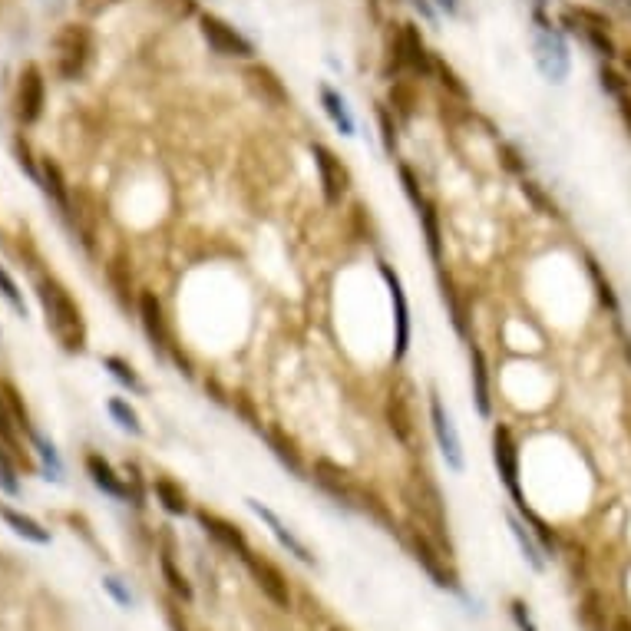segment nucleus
Returning <instances> with one entry per match:
<instances>
[{
  "label": "nucleus",
  "mask_w": 631,
  "mask_h": 631,
  "mask_svg": "<svg viewBox=\"0 0 631 631\" xmlns=\"http://www.w3.org/2000/svg\"><path fill=\"white\" fill-rule=\"evenodd\" d=\"M37 298L43 308V318H47L50 334L57 337V344L67 354H83L86 347V321L80 304L73 301V295L63 288L60 278L53 275H40L37 278Z\"/></svg>",
  "instance_id": "1"
},
{
  "label": "nucleus",
  "mask_w": 631,
  "mask_h": 631,
  "mask_svg": "<svg viewBox=\"0 0 631 631\" xmlns=\"http://www.w3.org/2000/svg\"><path fill=\"white\" fill-rule=\"evenodd\" d=\"M34 423H30V413L24 407V400H20L17 387L10 384V380H0V443H4V450L14 456L17 463H24L27 470H34V463H30V453L24 440L34 437Z\"/></svg>",
  "instance_id": "2"
},
{
  "label": "nucleus",
  "mask_w": 631,
  "mask_h": 631,
  "mask_svg": "<svg viewBox=\"0 0 631 631\" xmlns=\"http://www.w3.org/2000/svg\"><path fill=\"white\" fill-rule=\"evenodd\" d=\"M96 53L93 30L86 24H63L53 37V67L60 80H80Z\"/></svg>",
  "instance_id": "3"
},
{
  "label": "nucleus",
  "mask_w": 631,
  "mask_h": 631,
  "mask_svg": "<svg viewBox=\"0 0 631 631\" xmlns=\"http://www.w3.org/2000/svg\"><path fill=\"white\" fill-rule=\"evenodd\" d=\"M532 53H536V67L546 76L549 83H565L569 76V47H565V37L559 27H552V20H546L542 10L532 14Z\"/></svg>",
  "instance_id": "4"
},
{
  "label": "nucleus",
  "mask_w": 631,
  "mask_h": 631,
  "mask_svg": "<svg viewBox=\"0 0 631 631\" xmlns=\"http://www.w3.org/2000/svg\"><path fill=\"white\" fill-rule=\"evenodd\" d=\"M314 483H318L331 499H337L341 506H351V509H361V513H374L377 519H387L384 506H380L371 493H364V489L354 483V476L331 460L314 463Z\"/></svg>",
  "instance_id": "5"
},
{
  "label": "nucleus",
  "mask_w": 631,
  "mask_h": 631,
  "mask_svg": "<svg viewBox=\"0 0 631 631\" xmlns=\"http://www.w3.org/2000/svg\"><path fill=\"white\" fill-rule=\"evenodd\" d=\"M404 539L413 552V559L420 562V569L433 579V585H440V589H456V572L450 569V552H446L427 529L410 519L404 529Z\"/></svg>",
  "instance_id": "6"
},
{
  "label": "nucleus",
  "mask_w": 631,
  "mask_h": 631,
  "mask_svg": "<svg viewBox=\"0 0 631 631\" xmlns=\"http://www.w3.org/2000/svg\"><path fill=\"white\" fill-rule=\"evenodd\" d=\"M407 503H410V519L430 532L440 546L450 552V532H446V513H443V499L437 493V486L427 480H413L404 489Z\"/></svg>",
  "instance_id": "7"
},
{
  "label": "nucleus",
  "mask_w": 631,
  "mask_h": 631,
  "mask_svg": "<svg viewBox=\"0 0 631 631\" xmlns=\"http://www.w3.org/2000/svg\"><path fill=\"white\" fill-rule=\"evenodd\" d=\"M199 30H202V40L209 43V50L219 53L225 60H252L255 57V43L222 17L199 14Z\"/></svg>",
  "instance_id": "8"
},
{
  "label": "nucleus",
  "mask_w": 631,
  "mask_h": 631,
  "mask_svg": "<svg viewBox=\"0 0 631 631\" xmlns=\"http://www.w3.org/2000/svg\"><path fill=\"white\" fill-rule=\"evenodd\" d=\"M562 24H565V30H569V34L582 37L585 43H589V47L598 53V57L612 60L615 53H618L612 34H608V17L598 14V10L569 7V10H565V17H562Z\"/></svg>",
  "instance_id": "9"
},
{
  "label": "nucleus",
  "mask_w": 631,
  "mask_h": 631,
  "mask_svg": "<svg viewBox=\"0 0 631 631\" xmlns=\"http://www.w3.org/2000/svg\"><path fill=\"white\" fill-rule=\"evenodd\" d=\"M493 463H496L499 476H503L516 509L526 506V496H522V489H519V443L506 423H496L493 427Z\"/></svg>",
  "instance_id": "10"
},
{
  "label": "nucleus",
  "mask_w": 631,
  "mask_h": 631,
  "mask_svg": "<svg viewBox=\"0 0 631 631\" xmlns=\"http://www.w3.org/2000/svg\"><path fill=\"white\" fill-rule=\"evenodd\" d=\"M139 321H143V331H146V337L152 341V351H159L162 357L172 354V357H176V364H186V357H182L176 351V344H172L169 321H166V314H162V304H159L156 295H152V291H139Z\"/></svg>",
  "instance_id": "11"
},
{
  "label": "nucleus",
  "mask_w": 631,
  "mask_h": 631,
  "mask_svg": "<svg viewBox=\"0 0 631 631\" xmlns=\"http://www.w3.org/2000/svg\"><path fill=\"white\" fill-rule=\"evenodd\" d=\"M311 156H314V166H318L324 202H328V205H341L347 189H351V172H347L344 162L337 159L324 143H314L311 146Z\"/></svg>",
  "instance_id": "12"
},
{
  "label": "nucleus",
  "mask_w": 631,
  "mask_h": 631,
  "mask_svg": "<svg viewBox=\"0 0 631 631\" xmlns=\"http://www.w3.org/2000/svg\"><path fill=\"white\" fill-rule=\"evenodd\" d=\"M430 427H433V437H437V446H440L446 466H450L453 473H460L466 466L463 463V443H460V433H456L453 417L446 413L437 390H430Z\"/></svg>",
  "instance_id": "13"
},
{
  "label": "nucleus",
  "mask_w": 631,
  "mask_h": 631,
  "mask_svg": "<svg viewBox=\"0 0 631 631\" xmlns=\"http://www.w3.org/2000/svg\"><path fill=\"white\" fill-rule=\"evenodd\" d=\"M43 103H47V80H43V70L37 63H27L17 80V119L24 126H34L43 116Z\"/></svg>",
  "instance_id": "14"
},
{
  "label": "nucleus",
  "mask_w": 631,
  "mask_h": 631,
  "mask_svg": "<svg viewBox=\"0 0 631 631\" xmlns=\"http://www.w3.org/2000/svg\"><path fill=\"white\" fill-rule=\"evenodd\" d=\"M245 565H248V572H252V579H255V585L261 589V595H265L271 605L291 608L288 579L281 575V569H278L275 562L265 559V556H258V552H248V556H245Z\"/></svg>",
  "instance_id": "15"
},
{
  "label": "nucleus",
  "mask_w": 631,
  "mask_h": 631,
  "mask_svg": "<svg viewBox=\"0 0 631 631\" xmlns=\"http://www.w3.org/2000/svg\"><path fill=\"white\" fill-rule=\"evenodd\" d=\"M380 278L387 281L390 301H394V321H397L394 357H397V361H404L407 351H410V304H407V291H404V281H400V275L390 265H380Z\"/></svg>",
  "instance_id": "16"
},
{
  "label": "nucleus",
  "mask_w": 631,
  "mask_h": 631,
  "mask_svg": "<svg viewBox=\"0 0 631 631\" xmlns=\"http://www.w3.org/2000/svg\"><path fill=\"white\" fill-rule=\"evenodd\" d=\"M394 53H397V63H404V67H410L413 73L420 76H430L433 73V53L430 47L423 43L420 30L413 24H404L397 34V43H394Z\"/></svg>",
  "instance_id": "17"
},
{
  "label": "nucleus",
  "mask_w": 631,
  "mask_h": 631,
  "mask_svg": "<svg viewBox=\"0 0 631 631\" xmlns=\"http://www.w3.org/2000/svg\"><path fill=\"white\" fill-rule=\"evenodd\" d=\"M384 417H387L390 433H394V440H400L404 446H413V437H417V423H413V404H410V397H407L404 387H394L387 394Z\"/></svg>",
  "instance_id": "18"
},
{
  "label": "nucleus",
  "mask_w": 631,
  "mask_h": 631,
  "mask_svg": "<svg viewBox=\"0 0 631 631\" xmlns=\"http://www.w3.org/2000/svg\"><path fill=\"white\" fill-rule=\"evenodd\" d=\"M245 503H248V509H252V513L261 519V522H265V526H268V532H271V536H275L278 542H281V549H288V556H295L298 562H304V565H314V556H311V549L308 546H304V542L295 536V532H291L288 526H285V522H281L275 513H271V509L268 506H261L258 503V499H245Z\"/></svg>",
  "instance_id": "19"
},
{
  "label": "nucleus",
  "mask_w": 631,
  "mask_h": 631,
  "mask_svg": "<svg viewBox=\"0 0 631 631\" xmlns=\"http://www.w3.org/2000/svg\"><path fill=\"white\" fill-rule=\"evenodd\" d=\"M195 519H199V526L205 529V536L209 539H215L219 542V546H225L228 552H235V556H248V539H245V532L235 526V522H228V519H222V516H215V513H209V509H199V513H195Z\"/></svg>",
  "instance_id": "20"
},
{
  "label": "nucleus",
  "mask_w": 631,
  "mask_h": 631,
  "mask_svg": "<svg viewBox=\"0 0 631 631\" xmlns=\"http://www.w3.org/2000/svg\"><path fill=\"white\" fill-rule=\"evenodd\" d=\"M37 182L43 186V192H47V199L57 205L63 215H70V186H67V179H63V169L50 156L40 159V179Z\"/></svg>",
  "instance_id": "21"
},
{
  "label": "nucleus",
  "mask_w": 631,
  "mask_h": 631,
  "mask_svg": "<svg viewBox=\"0 0 631 631\" xmlns=\"http://www.w3.org/2000/svg\"><path fill=\"white\" fill-rule=\"evenodd\" d=\"M470 377H473V400L480 417H493V394H489V367L480 347H470Z\"/></svg>",
  "instance_id": "22"
},
{
  "label": "nucleus",
  "mask_w": 631,
  "mask_h": 631,
  "mask_svg": "<svg viewBox=\"0 0 631 631\" xmlns=\"http://www.w3.org/2000/svg\"><path fill=\"white\" fill-rule=\"evenodd\" d=\"M86 473H90V480L96 483V489H103L106 496H113V499H129V486L123 483V476H116V470L103 460L100 453H90V456H86Z\"/></svg>",
  "instance_id": "23"
},
{
  "label": "nucleus",
  "mask_w": 631,
  "mask_h": 631,
  "mask_svg": "<svg viewBox=\"0 0 631 631\" xmlns=\"http://www.w3.org/2000/svg\"><path fill=\"white\" fill-rule=\"evenodd\" d=\"M245 80L265 103H271V106H285L288 103V90H285V83L275 76V70L258 67V63H255V67L245 70Z\"/></svg>",
  "instance_id": "24"
},
{
  "label": "nucleus",
  "mask_w": 631,
  "mask_h": 631,
  "mask_svg": "<svg viewBox=\"0 0 631 631\" xmlns=\"http://www.w3.org/2000/svg\"><path fill=\"white\" fill-rule=\"evenodd\" d=\"M575 618H579L582 631H612V625H608V602H605V595L595 589L582 595Z\"/></svg>",
  "instance_id": "25"
},
{
  "label": "nucleus",
  "mask_w": 631,
  "mask_h": 631,
  "mask_svg": "<svg viewBox=\"0 0 631 631\" xmlns=\"http://www.w3.org/2000/svg\"><path fill=\"white\" fill-rule=\"evenodd\" d=\"M0 519H4L7 526L17 532V536H24L27 542H37V546H50V529H43L34 516H27V513H20V509H14V506L0 503Z\"/></svg>",
  "instance_id": "26"
},
{
  "label": "nucleus",
  "mask_w": 631,
  "mask_h": 631,
  "mask_svg": "<svg viewBox=\"0 0 631 631\" xmlns=\"http://www.w3.org/2000/svg\"><path fill=\"white\" fill-rule=\"evenodd\" d=\"M321 106H324V113H328V119L337 126V133L341 136H354V116L351 110H347V100L341 93L334 90L331 83H321Z\"/></svg>",
  "instance_id": "27"
},
{
  "label": "nucleus",
  "mask_w": 631,
  "mask_h": 631,
  "mask_svg": "<svg viewBox=\"0 0 631 631\" xmlns=\"http://www.w3.org/2000/svg\"><path fill=\"white\" fill-rule=\"evenodd\" d=\"M152 493L162 503L169 516H186L189 513V496L186 489H182L176 480H169V476H156V483H152Z\"/></svg>",
  "instance_id": "28"
},
{
  "label": "nucleus",
  "mask_w": 631,
  "mask_h": 631,
  "mask_svg": "<svg viewBox=\"0 0 631 631\" xmlns=\"http://www.w3.org/2000/svg\"><path fill=\"white\" fill-rule=\"evenodd\" d=\"M509 532H513V539L519 542V549H522V556H526V562L532 565L536 572L546 569V559H542V549L536 536H532V529L526 526V519H519V516H509Z\"/></svg>",
  "instance_id": "29"
},
{
  "label": "nucleus",
  "mask_w": 631,
  "mask_h": 631,
  "mask_svg": "<svg viewBox=\"0 0 631 631\" xmlns=\"http://www.w3.org/2000/svg\"><path fill=\"white\" fill-rule=\"evenodd\" d=\"M159 569H162V579H166V585H169V592L176 598H182V602H192V585H189L186 575L179 572V565H176V559H172L169 549L159 552Z\"/></svg>",
  "instance_id": "30"
},
{
  "label": "nucleus",
  "mask_w": 631,
  "mask_h": 631,
  "mask_svg": "<svg viewBox=\"0 0 631 631\" xmlns=\"http://www.w3.org/2000/svg\"><path fill=\"white\" fill-rule=\"evenodd\" d=\"M417 215H420V222H423V232H427L430 255H433V261H440L443 258V242H440V219H437V209H433V202L423 199L417 205Z\"/></svg>",
  "instance_id": "31"
},
{
  "label": "nucleus",
  "mask_w": 631,
  "mask_h": 631,
  "mask_svg": "<svg viewBox=\"0 0 631 631\" xmlns=\"http://www.w3.org/2000/svg\"><path fill=\"white\" fill-rule=\"evenodd\" d=\"M103 367L119 380V384H123V387L129 390V394H146L143 377H139V374H136V367L129 364V361H123V357H106Z\"/></svg>",
  "instance_id": "32"
},
{
  "label": "nucleus",
  "mask_w": 631,
  "mask_h": 631,
  "mask_svg": "<svg viewBox=\"0 0 631 631\" xmlns=\"http://www.w3.org/2000/svg\"><path fill=\"white\" fill-rule=\"evenodd\" d=\"M265 437H268V443H271V450H275V456L288 466L291 473H304V466H301V456H298V450H295V443H291V440L285 437V433H281V430H268Z\"/></svg>",
  "instance_id": "33"
},
{
  "label": "nucleus",
  "mask_w": 631,
  "mask_h": 631,
  "mask_svg": "<svg viewBox=\"0 0 631 631\" xmlns=\"http://www.w3.org/2000/svg\"><path fill=\"white\" fill-rule=\"evenodd\" d=\"M110 417L123 427L126 433H133V437H143V420H139V413L126 404L123 397H113L110 400Z\"/></svg>",
  "instance_id": "34"
},
{
  "label": "nucleus",
  "mask_w": 631,
  "mask_h": 631,
  "mask_svg": "<svg viewBox=\"0 0 631 631\" xmlns=\"http://www.w3.org/2000/svg\"><path fill=\"white\" fill-rule=\"evenodd\" d=\"M110 285L116 288V298H119V304H123V308H129V291H133V278H129V265L123 258H113L110 261Z\"/></svg>",
  "instance_id": "35"
},
{
  "label": "nucleus",
  "mask_w": 631,
  "mask_h": 631,
  "mask_svg": "<svg viewBox=\"0 0 631 631\" xmlns=\"http://www.w3.org/2000/svg\"><path fill=\"white\" fill-rule=\"evenodd\" d=\"M30 446H34V450H37V456H40V460H43V470H47L50 476H47V480H63V466H60V456H57V450H53V443H47V440H43L40 437V433L34 430V437H30Z\"/></svg>",
  "instance_id": "36"
},
{
  "label": "nucleus",
  "mask_w": 631,
  "mask_h": 631,
  "mask_svg": "<svg viewBox=\"0 0 631 631\" xmlns=\"http://www.w3.org/2000/svg\"><path fill=\"white\" fill-rule=\"evenodd\" d=\"M0 298H4L10 308H14V314H20V318H27V304H24V295H20V288H17V281L14 275L0 265Z\"/></svg>",
  "instance_id": "37"
},
{
  "label": "nucleus",
  "mask_w": 631,
  "mask_h": 631,
  "mask_svg": "<svg viewBox=\"0 0 631 631\" xmlns=\"http://www.w3.org/2000/svg\"><path fill=\"white\" fill-rule=\"evenodd\" d=\"M390 106H394V113L400 119H410L413 113V106H417V96H413V86L404 83V80H397L394 86H390Z\"/></svg>",
  "instance_id": "38"
},
{
  "label": "nucleus",
  "mask_w": 631,
  "mask_h": 631,
  "mask_svg": "<svg viewBox=\"0 0 631 631\" xmlns=\"http://www.w3.org/2000/svg\"><path fill=\"white\" fill-rule=\"evenodd\" d=\"M0 489H4L7 496H20V476H17V460L4 450V443H0Z\"/></svg>",
  "instance_id": "39"
},
{
  "label": "nucleus",
  "mask_w": 631,
  "mask_h": 631,
  "mask_svg": "<svg viewBox=\"0 0 631 631\" xmlns=\"http://www.w3.org/2000/svg\"><path fill=\"white\" fill-rule=\"evenodd\" d=\"M585 265H589V275H592L595 288H598V301H602L612 314H618V298H615L612 285H608V278L602 275V268H598V261L595 258H585Z\"/></svg>",
  "instance_id": "40"
},
{
  "label": "nucleus",
  "mask_w": 631,
  "mask_h": 631,
  "mask_svg": "<svg viewBox=\"0 0 631 631\" xmlns=\"http://www.w3.org/2000/svg\"><path fill=\"white\" fill-rule=\"evenodd\" d=\"M433 73L440 76V83L446 86V90H450L456 100H470V90H466V86L460 83V76L453 73V67L450 63H443L440 57H433Z\"/></svg>",
  "instance_id": "41"
},
{
  "label": "nucleus",
  "mask_w": 631,
  "mask_h": 631,
  "mask_svg": "<svg viewBox=\"0 0 631 631\" xmlns=\"http://www.w3.org/2000/svg\"><path fill=\"white\" fill-rule=\"evenodd\" d=\"M377 119H380V136H384V149L394 156V152H397V123L390 119V113L384 110V106L377 110Z\"/></svg>",
  "instance_id": "42"
},
{
  "label": "nucleus",
  "mask_w": 631,
  "mask_h": 631,
  "mask_svg": "<svg viewBox=\"0 0 631 631\" xmlns=\"http://www.w3.org/2000/svg\"><path fill=\"white\" fill-rule=\"evenodd\" d=\"M443 301H450V311H453V324H456V334H466V308L463 301L456 298L453 285H443Z\"/></svg>",
  "instance_id": "43"
},
{
  "label": "nucleus",
  "mask_w": 631,
  "mask_h": 631,
  "mask_svg": "<svg viewBox=\"0 0 631 631\" xmlns=\"http://www.w3.org/2000/svg\"><path fill=\"white\" fill-rule=\"evenodd\" d=\"M509 612H513V622H516V628H519V631H539V628H536V622H532L529 605L522 602V598H513V602H509Z\"/></svg>",
  "instance_id": "44"
},
{
  "label": "nucleus",
  "mask_w": 631,
  "mask_h": 631,
  "mask_svg": "<svg viewBox=\"0 0 631 631\" xmlns=\"http://www.w3.org/2000/svg\"><path fill=\"white\" fill-rule=\"evenodd\" d=\"M598 80H602V90H605V93H612L615 100H618L622 93H628V80H622V76H618L612 67H602V73H598Z\"/></svg>",
  "instance_id": "45"
},
{
  "label": "nucleus",
  "mask_w": 631,
  "mask_h": 631,
  "mask_svg": "<svg viewBox=\"0 0 631 631\" xmlns=\"http://www.w3.org/2000/svg\"><path fill=\"white\" fill-rule=\"evenodd\" d=\"M119 4H123V0H76V7H80L83 17H100V14H106V10H113Z\"/></svg>",
  "instance_id": "46"
},
{
  "label": "nucleus",
  "mask_w": 631,
  "mask_h": 631,
  "mask_svg": "<svg viewBox=\"0 0 631 631\" xmlns=\"http://www.w3.org/2000/svg\"><path fill=\"white\" fill-rule=\"evenodd\" d=\"M522 189H526V192L532 195V202L539 205L542 215H556V219H559V205H556V202H549V195H546V192H539V189H536V182H526Z\"/></svg>",
  "instance_id": "47"
},
{
  "label": "nucleus",
  "mask_w": 631,
  "mask_h": 631,
  "mask_svg": "<svg viewBox=\"0 0 631 631\" xmlns=\"http://www.w3.org/2000/svg\"><path fill=\"white\" fill-rule=\"evenodd\" d=\"M159 7H166L172 17H192L195 0H159Z\"/></svg>",
  "instance_id": "48"
},
{
  "label": "nucleus",
  "mask_w": 631,
  "mask_h": 631,
  "mask_svg": "<svg viewBox=\"0 0 631 631\" xmlns=\"http://www.w3.org/2000/svg\"><path fill=\"white\" fill-rule=\"evenodd\" d=\"M602 7H605V10H612L615 17L631 20V0H602Z\"/></svg>",
  "instance_id": "49"
},
{
  "label": "nucleus",
  "mask_w": 631,
  "mask_h": 631,
  "mask_svg": "<svg viewBox=\"0 0 631 631\" xmlns=\"http://www.w3.org/2000/svg\"><path fill=\"white\" fill-rule=\"evenodd\" d=\"M103 585L116 595V602H119V605H126V608L133 605V595H129V592L123 589V585H119V579H103Z\"/></svg>",
  "instance_id": "50"
},
{
  "label": "nucleus",
  "mask_w": 631,
  "mask_h": 631,
  "mask_svg": "<svg viewBox=\"0 0 631 631\" xmlns=\"http://www.w3.org/2000/svg\"><path fill=\"white\" fill-rule=\"evenodd\" d=\"M410 4L420 10V17L427 20V24H437V10H433L430 0H410Z\"/></svg>",
  "instance_id": "51"
},
{
  "label": "nucleus",
  "mask_w": 631,
  "mask_h": 631,
  "mask_svg": "<svg viewBox=\"0 0 631 631\" xmlns=\"http://www.w3.org/2000/svg\"><path fill=\"white\" fill-rule=\"evenodd\" d=\"M618 110H622L625 126L631 129V93H622V96H618Z\"/></svg>",
  "instance_id": "52"
},
{
  "label": "nucleus",
  "mask_w": 631,
  "mask_h": 631,
  "mask_svg": "<svg viewBox=\"0 0 631 631\" xmlns=\"http://www.w3.org/2000/svg\"><path fill=\"white\" fill-rule=\"evenodd\" d=\"M437 7L443 10L446 17H456V14H460V7H463V4H460V0H437Z\"/></svg>",
  "instance_id": "53"
},
{
  "label": "nucleus",
  "mask_w": 631,
  "mask_h": 631,
  "mask_svg": "<svg viewBox=\"0 0 631 631\" xmlns=\"http://www.w3.org/2000/svg\"><path fill=\"white\" fill-rule=\"evenodd\" d=\"M612 631H631V618L628 615H618L612 622Z\"/></svg>",
  "instance_id": "54"
},
{
  "label": "nucleus",
  "mask_w": 631,
  "mask_h": 631,
  "mask_svg": "<svg viewBox=\"0 0 631 631\" xmlns=\"http://www.w3.org/2000/svg\"><path fill=\"white\" fill-rule=\"evenodd\" d=\"M622 60H625V70H628V73H631V50H628V53H625V57H622Z\"/></svg>",
  "instance_id": "55"
}]
</instances>
